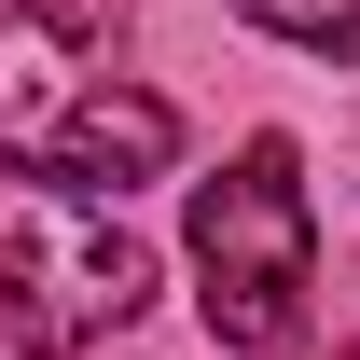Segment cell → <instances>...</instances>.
Here are the masks:
<instances>
[{
    "mask_svg": "<svg viewBox=\"0 0 360 360\" xmlns=\"http://www.w3.org/2000/svg\"><path fill=\"white\" fill-rule=\"evenodd\" d=\"M333 360H360V347H333Z\"/></svg>",
    "mask_w": 360,
    "mask_h": 360,
    "instance_id": "obj_5",
    "label": "cell"
},
{
    "mask_svg": "<svg viewBox=\"0 0 360 360\" xmlns=\"http://www.w3.org/2000/svg\"><path fill=\"white\" fill-rule=\"evenodd\" d=\"M194 305L236 360H291L319 291V222H305V180H291V139H250L222 180H194Z\"/></svg>",
    "mask_w": 360,
    "mask_h": 360,
    "instance_id": "obj_2",
    "label": "cell"
},
{
    "mask_svg": "<svg viewBox=\"0 0 360 360\" xmlns=\"http://www.w3.org/2000/svg\"><path fill=\"white\" fill-rule=\"evenodd\" d=\"M139 305H153V250L111 208L56 194V180H0V319L28 360H84Z\"/></svg>",
    "mask_w": 360,
    "mask_h": 360,
    "instance_id": "obj_3",
    "label": "cell"
},
{
    "mask_svg": "<svg viewBox=\"0 0 360 360\" xmlns=\"http://www.w3.org/2000/svg\"><path fill=\"white\" fill-rule=\"evenodd\" d=\"M0 153L42 167L56 194L70 180H111L125 194V180H153L180 153V111L153 84H111L70 14H0Z\"/></svg>",
    "mask_w": 360,
    "mask_h": 360,
    "instance_id": "obj_1",
    "label": "cell"
},
{
    "mask_svg": "<svg viewBox=\"0 0 360 360\" xmlns=\"http://www.w3.org/2000/svg\"><path fill=\"white\" fill-rule=\"evenodd\" d=\"M250 28H277L291 56H333V70H360V0H236Z\"/></svg>",
    "mask_w": 360,
    "mask_h": 360,
    "instance_id": "obj_4",
    "label": "cell"
}]
</instances>
